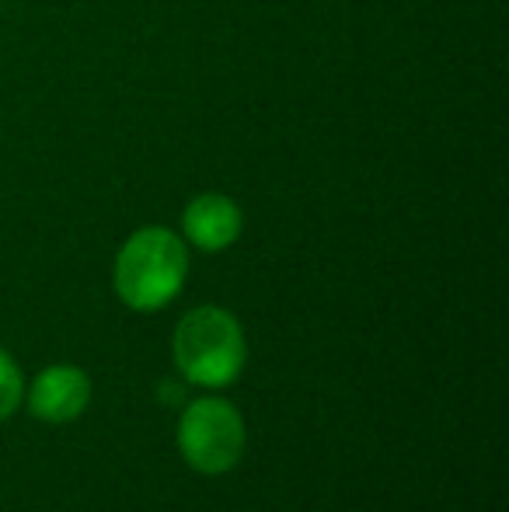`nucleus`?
<instances>
[{
	"label": "nucleus",
	"mask_w": 509,
	"mask_h": 512,
	"mask_svg": "<svg viewBox=\"0 0 509 512\" xmlns=\"http://www.w3.org/2000/svg\"><path fill=\"white\" fill-rule=\"evenodd\" d=\"M189 276V251L168 227H143L123 244L112 283L126 307L161 310L182 293Z\"/></svg>",
	"instance_id": "f257e3e1"
},
{
	"label": "nucleus",
	"mask_w": 509,
	"mask_h": 512,
	"mask_svg": "<svg viewBox=\"0 0 509 512\" xmlns=\"http://www.w3.org/2000/svg\"><path fill=\"white\" fill-rule=\"evenodd\" d=\"M175 363L189 384L227 387L245 370V331L224 307H196L175 328Z\"/></svg>",
	"instance_id": "f03ea898"
},
{
	"label": "nucleus",
	"mask_w": 509,
	"mask_h": 512,
	"mask_svg": "<svg viewBox=\"0 0 509 512\" xmlns=\"http://www.w3.org/2000/svg\"><path fill=\"white\" fill-rule=\"evenodd\" d=\"M182 457L203 474H224L245 453V422L231 401L203 398L192 401L178 422Z\"/></svg>",
	"instance_id": "7ed1b4c3"
},
{
	"label": "nucleus",
	"mask_w": 509,
	"mask_h": 512,
	"mask_svg": "<svg viewBox=\"0 0 509 512\" xmlns=\"http://www.w3.org/2000/svg\"><path fill=\"white\" fill-rule=\"evenodd\" d=\"M91 380L77 366H49L28 391V411L42 422H70L88 408Z\"/></svg>",
	"instance_id": "20e7f679"
},
{
	"label": "nucleus",
	"mask_w": 509,
	"mask_h": 512,
	"mask_svg": "<svg viewBox=\"0 0 509 512\" xmlns=\"http://www.w3.org/2000/svg\"><path fill=\"white\" fill-rule=\"evenodd\" d=\"M245 216L231 196L220 192H203L182 213V230L199 251H224L241 237Z\"/></svg>",
	"instance_id": "39448f33"
},
{
	"label": "nucleus",
	"mask_w": 509,
	"mask_h": 512,
	"mask_svg": "<svg viewBox=\"0 0 509 512\" xmlns=\"http://www.w3.org/2000/svg\"><path fill=\"white\" fill-rule=\"evenodd\" d=\"M21 401V370L14 366V359L0 349V422L14 415Z\"/></svg>",
	"instance_id": "423d86ee"
}]
</instances>
